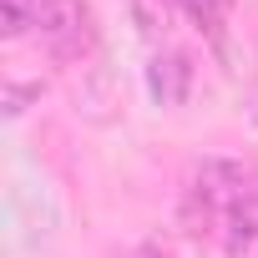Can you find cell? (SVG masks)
<instances>
[{
  "label": "cell",
  "mask_w": 258,
  "mask_h": 258,
  "mask_svg": "<svg viewBox=\"0 0 258 258\" xmlns=\"http://www.w3.org/2000/svg\"><path fill=\"white\" fill-rule=\"evenodd\" d=\"M187 76H192V66H187V56H177V51L152 56V66H147V86H152V96H157L162 106H172V101L187 96Z\"/></svg>",
  "instance_id": "cell-3"
},
{
  "label": "cell",
  "mask_w": 258,
  "mask_h": 258,
  "mask_svg": "<svg viewBox=\"0 0 258 258\" xmlns=\"http://www.w3.org/2000/svg\"><path fill=\"white\" fill-rule=\"evenodd\" d=\"M31 96H41V81H36V86H21V81H6V116H21Z\"/></svg>",
  "instance_id": "cell-6"
},
{
  "label": "cell",
  "mask_w": 258,
  "mask_h": 258,
  "mask_svg": "<svg viewBox=\"0 0 258 258\" xmlns=\"http://www.w3.org/2000/svg\"><path fill=\"white\" fill-rule=\"evenodd\" d=\"M172 6H177L182 16H192V26L223 51V6H218V0H172Z\"/></svg>",
  "instance_id": "cell-4"
},
{
  "label": "cell",
  "mask_w": 258,
  "mask_h": 258,
  "mask_svg": "<svg viewBox=\"0 0 258 258\" xmlns=\"http://www.w3.org/2000/svg\"><path fill=\"white\" fill-rule=\"evenodd\" d=\"M187 233H218L223 253H243L258 243V162L208 157L182 198Z\"/></svg>",
  "instance_id": "cell-1"
},
{
  "label": "cell",
  "mask_w": 258,
  "mask_h": 258,
  "mask_svg": "<svg viewBox=\"0 0 258 258\" xmlns=\"http://www.w3.org/2000/svg\"><path fill=\"white\" fill-rule=\"evenodd\" d=\"M31 36L51 46V56L76 61L96 46V21L86 0H31Z\"/></svg>",
  "instance_id": "cell-2"
},
{
  "label": "cell",
  "mask_w": 258,
  "mask_h": 258,
  "mask_svg": "<svg viewBox=\"0 0 258 258\" xmlns=\"http://www.w3.org/2000/svg\"><path fill=\"white\" fill-rule=\"evenodd\" d=\"M248 116L258 121V71H253V86H248Z\"/></svg>",
  "instance_id": "cell-7"
},
{
  "label": "cell",
  "mask_w": 258,
  "mask_h": 258,
  "mask_svg": "<svg viewBox=\"0 0 258 258\" xmlns=\"http://www.w3.org/2000/svg\"><path fill=\"white\" fill-rule=\"evenodd\" d=\"M0 31L11 41L31 36V0H0Z\"/></svg>",
  "instance_id": "cell-5"
}]
</instances>
